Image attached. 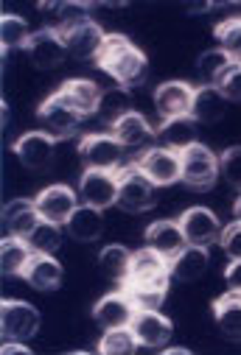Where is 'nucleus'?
Listing matches in <instances>:
<instances>
[{
    "mask_svg": "<svg viewBox=\"0 0 241 355\" xmlns=\"http://www.w3.org/2000/svg\"><path fill=\"white\" fill-rule=\"evenodd\" d=\"M99 64L124 87H138L146 81V73H149V62L146 56L121 34H110L104 40V48H101V56H99Z\"/></svg>",
    "mask_w": 241,
    "mask_h": 355,
    "instance_id": "1",
    "label": "nucleus"
},
{
    "mask_svg": "<svg viewBox=\"0 0 241 355\" xmlns=\"http://www.w3.org/2000/svg\"><path fill=\"white\" fill-rule=\"evenodd\" d=\"M180 162H183V176L180 180L194 188V191H210L216 185V176H219V157L202 146L194 143L185 151H180Z\"/></svg>",
    "mask_w": 241,
    "mask_h": 355,
    "instance_id": "2",
    "label": "nucleus"
},
{
    "mask_svg": "<svg viewBox=\"0 0 241 355\" xmlns=\"http://www.w3.org/2000/svg\"><path fill=\"white\" fill-rule=\"evenodd\" d=\"M154 182L138 168L129 165L124 171H118V207L126 213H146L149 207H154Z\"/></svg>",
    "mask_w": 241,
    "mask_h": 355,
    "instance_id": "3",
    "label": "nucleus"
},
{
    "mask_svg": "<svg viewBox=\"0 0 241 355\" xmlns=\"http://www.w3.org/2000/svg\"><path fill=\"white\" fill-rule=\"evenodd\" d=\"M37 330H40V313L34 305L17 300H6L0 305V333H3V338L26 341L37 336Z\"/></svg>",
    "mask_w": 241,
    "mask_h": 355,
    "instance_id": "4",
    "label": "nucleus"
},
{
    "mask_svg": "<svg viewBox=\"0 0 241 355\" xmlns=\"http://www.w3.org/2000/svg\"><path fill=\"white\" fill-rule=\"evenodd\" d=\"M78 196H82V205H90L99 210L113 207L118 202V173L88 168L85 176L78 180Z\"/></svg>",
    "mask_w": 241,
    "mask_h": 355,
    "instance_id": "5",
    "label": "nucleus"
},
{
    "mask_svg": "<svg viewBox=\"0 0 241 355\" xmlns=\"http://www.w3.org/2000/svg\"><path fill=\"white\" fill-rule=\"evenodd\" d=\"M82 159L88 162V168L96 171H115L124 159V146L115 135H88L78 146Z\"/></svg>",
    "mask_w": 241,
    "mask_h": 355,
    "instance_id": "6",
    "label": "nucleus"
},
{
    "mask_svg": "<svg viewBox=\"0 0 241 355\" xmlns=\"http://www.w3.org/2000/svg\"><path fill=\"white\" fill-rule=\"evenodd\" d=\"M169 277H172V260H166L160 252H154L149 246L140 249V252H132L126 283H160V286H169Z\"/></svg>",
    "mask_w": 241,
    "mask_h": 355,
    "instance_id": "7",
    "label": "nucleus"
},
{
    "mask_svg": "<svg viewBox=\"0 0 241 355\" xmlns=\"http://www.w3.org/2000/svg\"><path fill=\"white\" fill-rule=\"evenodd\" d=\"M62 40H65V48L70 56L76 59H99L101 56V48H104V40L107 34L101 31L99 23L88 20V23H78L67 31H59Z\"/></svg>",
    "mask_w": 241,
    "mask_h": 355,
    "instance_id": "8",
    "label": "nucleus"
},
{
    "mask_svg": "<svg viewBox=\"0 0 241 355\" xmlns=\"http://www.w3.org/2000/svg\"><path fill=\"white\" fill-rule=\"evenodd\" d=\"M138 168L149 176L154 185H172L183 176V162H180V151L172 148H149Z\"/></svg>",
    "mask_w": 241,
    "mask_h": 355,
    "instance_id": "9",
    "label": "nucleus"
},
{
    "mask_svg": "<svg viewBox=\"0 0 241 355\" xmlns=\"http://www.w3.org/2000/svg\"><path fill=\"white\" fill-rule=\"evenodd\" d=\"M194 87L185 81H166L154 90V107L157 112L166 118H180V115H191L194 107Z\"/></svg>",
    "mask_w": 241,
    "mask_h": 355,
    "instance_id": "10",
    "label": "nucleus"
},
{
    "mask_svg": "<svg viewBox=\"0 0 241 355\" xmlns=\"http://www.w3.org/2000/svg\"><path fill=\"white\" fill-rule=\"evenodd\" d=\"M26 51H28L31 64H34V67H42V70L62 64V62H65V56H67L65 40H62V34H59L56 28H42V31L31 34V40H28Z\"/></svg>",
    "mask_w": 241,
    "mask_h": 355,
    "instance_id": "11",
    "label": "nucleus"
},
{
    "mask_svg": "<svg viewBox=\"0 0 241 355\" xmlns=\"http://www.w3.org/2000/svg\"><path fill=\"white\" fill-rule=\"evenodd\" d=\"M129 327L138 344L149 349H163L172 338V322L166 316H160V311H138Z\"/></svg>",
    "mask_w": 241,
    "mask_h": 355,
    "instance_id": "12",
    "label": "nucleus"
},
{
    "mask_svg": "<svg viewBox=\"0 0 241 355\" xmlns=\"http://www.w3.org/2000/svg\"><path fill=\"white\" fill-rule=\"evenodd\" d=\"M37 210H40V216L45 218V221H51V224H67V218L76 213V207H78V199H76V193L70 191V188H65V185H51V188H45L37 199Z\"/></svg>",
    "mask_w": 241,
    "mask_h": 355,
    "instance_id": "13",
    "label": "nucleus"
},
{
    "mask_svg": "<svg viewBox=\"0 0 241 355\" xmlns=\"http://www.w3.org/2000/svg\"><path fill=\"white\" fill-rule=\"evenodd\" d=\"M180 230L191 246H208L219 238V218L208 207H191L180 216Z\"/></svg>",
    "mask_w": 241,
    "mask_h": 355,
    "instance_id": "14",
    "label": "nucleus"
},
{
    "mask_svg": "<svg viewBox=\"0 0 241 355\" xmlns=\"http://www.w3.org/2000/svg\"><path fill=\"white\" fill-rule=\"evenodd\" d=\"M62 96V101L78 115V118H88L93 112H99V101H101V90L99 84L85 81V78H70L62 84V90H56Z\"/></svg>",
    "mask_w": 241,
    "mask_h": 355,
    "instance_id": "15",
    "label": "nucleus"
},
{
    "mask_svg": "<svg viewBox=\"0 0 241 355\" xmlns=\"http://www.w3.org/2000/svg\"><path fill=\"white\" fill-rule=\"evenodd\" d=\"M135 305L129 302L126 291H118V294H107L96 302L93 308V316L96 322L104 327V330H115V327H129L132 319H135Z\"/></svg>",
    "mask_w": 241,
    "mask_h": 355,
    "instance_id": "16",
    "label": "nucleus"
},
{
    "mask_svg": "<svg viewBox=\"0 0 241 355\" xmlns=\"http://www.w3.org/2000/svg\"><path fill=\"white\" fill-rule=\"evenodd\" d=\"M37 115H40V121H42V126H45V132H48L51 137H67V135L78 126V121H82V118H78V115L62 101L59 93H53L51 98H45Z\"/></svg>",
    "mask_w": 241,
    "mask_h": 355,
    "instance_id": "17",
    "label": "nucleus"
},
{
    "mask_svg": "<svg viewBox=\"0 0 241 355\" xmlns=\"http://www.w3.org/2000/svg\"><path fill=\"white\" fill-rule=\"evenodd\" d=\"M15 151L20 157V162L31 171H42L51 165L53 159V137L48 132H26L17 143Z\"/></svg>",
    "mask_w": 241,
    "mask_h": 355,
    "instance_id": "18",
    "label": "nucleus"
},
{
    "mask_svg": "<svg viewBox=\"0 0 241 355\" xmlns=\"http://www.w3.org/2000/svg\"><path fill=\"white\" fill-rule=\"evenodd\" d=\"M146 243H149V249L160 252L166 260H174L188 246V241H185V235L180 230V221H169V218L166 221H154L146 230Z\"/></svg>",
    "mask_w": 241,
    "mask_h": 355,
    "instance_id": "19",
    "label": "nucleus"
},
{
    "mask_svg": "<svg viewBox=\"0 0 241 355\" xmlns=\"http://www.w3.org/2000/svg\"><path fill=\"white\" fill-rule=\"evenodd\" d=\"M42 221L40 210H37V202H28V199H15L6 205L3 210V224L9 230V235H17V238H26L37 230V224Z\"/></svg>",
    "mask_w": 241,
    "mask_h": 355,
    "instance_id": "20",
    "label": "nucleus"
},
{
    "mask_svg": "<svg viewBox=\"0 0 241 355\" xmlns=\"http://www.w3.org/2000/svg\"><path fill=\"white\" fill-rule=\"evenodd\" d=\"M65 230L70 232V238L82 241V243H90V241H96V238L101 235V230H104V216H101L99 207L78 205L76 213L67 218Z\"/></svg>",
    "mask_w": 241,
    "mask_h": 355,
    "instance_id": "21",
    "label": "nucleus"
},
{
    "mask_svg": "<svg viewBox=\"0 0 241 355\" xmlns=\"http://www.w3.org/2000/svg\"><path fill=\"white\" fill-rule=\"evenodd\" d=\"M26 283L34 286L37 291H51L62 283V266L53 260V254H34L31 263L26 266V272H23Z\"/></svg>",
    "mask_w": 241,
    "mask_h": 355,
    "instance_id": "22",
    "label": "nucleus"
},
{
    "mask_svg": "<svg viewBox=\"0 0 241 355\" xmlns=\"http://www.w3.org/2000/svg\"><path fill=\"white\" fill-rule=\"evenodd\" d=\"M160 140L172 151H185L188 146L197 143V118L194 115H180V118H166L160 126Z\"/></svg>",
    "mask_w": 241,
    "mask_h": 355,
    "instance_id": "23",
    "label": "nucleus"
},
{
    "mask_svg": "<svg viewBox=\"0 0 241 355\" xmlns=\"http://www.w3.org/2000/svg\"><path fill=\"white\" fill-rule=\"evenodd\" d=\"M37 252L31 249V243L26 238H17V235H9L3 238V243H0V269H3V275H20L26 272V266L31 263Z\"/></svg>",
    "mask_w": 241,
    "mask_h": 355,
    "instance_id": "24",
    "label": "nucleus"
},
{
    "mask_svg": "<svg viewBox=\"0 0 241 355\" xmlns=\"http://www.w3.org/2000/svg\"><path fill=\"white\" fill-rule=\"evenodd\" d=\"M224 110H227V98L219 93V87H199L194 93V107H191V115L197 118V123H216L224 118Z\"/></svg>",
    "mask_w": 241,
    "mask_h": 355,
    "instance_id": "25",
    "label": "nucleus"
},
{
    "mask_svg": "<svg viewBox=\"0 0 241 355\" xmlns=\"http://www.w3.org/2000/svg\"><path fill=\"white\" fill-rule=\"evenodd\" d=\"M213 316L219 330L230 341H241V294H224L222 300L213 302Z\"/></svg>",
    "mask_w": 241,
    "mask_h": 355,
    "instance_id": "26",
    "label": "nucleus"
},
{
    "mask_svg": "<svg viewBox=\"0 0 241 355\" xmlns=\"http://www.w3.org/2000/svg\"><path fill=\"white\" fill-rule=\"evenodd\" d=\"M208 269V252L205 246H185L174 260H172V275L183 283H191L197 277H202Z\"/></svg>",
    "mask_w": 241,
    "mask_h": 355,
    "instance_id": "27",
    "label": "nucleus"
},
{
    "mask_svg": "<svg viewBox=\"0 0 241 355\" xmlns=\"http://www.w3.org/2000/svg\"><path fill=\"white\" fill-rule=\"evenodd\" d=\"M129 263H132V252L121 243H110L101 249L99 254V269L104 277L115 280V283H126L129 277Z\"/></svg>",
    "mask_w": 241,
    "mask_h": 355,
    "instance_id": "28",
    "label": "nucleus"
},
{
    "mask_svg": "<svg viewBox=\"0 0 241 355\" xmlns=\"http://www.w3.org/2000/svg\"><path fill=\"white\" fill-rule=\"evenodd\" d=\"M113 135L121 140L124 148H138L151 137V126L146 123V118L140 112H129L113 126Z\"/></svg>",
    "mask_w": 241,
    "mask_h": 355,
    "instance_id": "29",
    "label": "nucleus"
},
{
    "mask_svg": "<svg viewBox=\"0 0 241 355\" xmlns=\"http://www.w3.org/2000/svg\"><path fill=\"white\" fill-rule=\"evenodd\" d=\"M166 288L160 283H126V297L135 305V311H160V305L166 302Z\"/></svg>",
    "mask_w": 241,
    "mask_h": 355,
    "instance_id": "30",
    "label": "nucleus"
},
{
    "mask_svg": "<svg viewBox=\"0 0 241 355\" xmlns=\"http://www.w3.org/2000/svg\"><path fill=\"white\" fill-rule=\"evenodd\" d=\"M233 64H235V62H233L222 48H210V51H205V53L199 56V62H197L199 76L205 78L208 87H216V84L227 76V70H230Z\"/></svg>",
    "mask_w": 241,
    "mask_h": 355,
    "instance_id": "31",
    "label": "nucleus"
},
{
    "mask_svg": "<svg viewBox=\"0 0 241 355\" xmlns=\"http://www.w3.org/2000/svg\"><path fill=\"white\" fill-rule=\"evenodd\" d=\"M28 40L31 34H28L26 20L17 15H3V20H0V45H3V53L15 48H26Z\"/></svg>",
    "mask_w": 241,
    "mask_h": 355,
    "instance_id": "32",
    "label": "nucleus"
},
{
    "mask_svg": "<svg viewBox=\"0 0 241 355\" xmlns=\"http://www.w3.org/2000/svg\"><path fill=\"white\" fill-rule=\"evenodd\" d=\"M132 112V98H129V93L126 90H107V93H101V101H99V115L110 123V126H115L124 115H129Z\"/></svg>",
    "mask_w": 241,
    "mask_h": 355,
    "instance_id": "33",
    "label": "nucleus"
},
{
    "mask_svg": "<svg viewBox=\"0 0 241 355\" xmlns=\"http://www.w3.org/2000/svg\"><path fill=\"white\" fill-rule=\"evenodd\" d=\"M138 347L140 344H138L132 327H115V330H104L101 344H99V352H107V355H132Z\"/></svg>",
    "mask_w": 241,
    "mask_h": 355,
    "instance_id": "34",
    "label": "nucleus"
},
{
    "mask_svg": "<svg viewBox=\"0 0 241 355\" xmlns=\"http://www.w3.org/2000/svg\"><path fill=\"white\" fill-rule=\"evenodd\" d=\"M28 243H31V249L40 252V254H53V252L59 249V243H62L59 224H51V221L42 218V221L37 224V230L28 235Z\"/></svg>",
    "mask_w": 241,
    "mask_h": 355,
    "instance_id": "35",
    "label": "nucleus"
},
{
    "mask_svg": "<svg viewBox=\"0 0 241 355\" xmlns=\"http://www.w3.org/2000/svg\"><path fill=\"white\" fill-rule=\"evenodd\" d=\"M216 37L222 42V51L235 62L241 64V17L238 20H224L216 26Z\"/></svg>",
    "mask_w": 241,
    "mask_h": 355,
    "instance_id": "36",
    "label": "nucleus"
},
{
    "mask_svg": "<svg viewBox=\"0 0 241 355\" xmlns=\"http://www.w3.org/2000/svg\"><path fill=\"white\" fill-rule=\"evenodd\" d=\"M219 171L230 188L241 191V146H233L219 157Z\"/></svg>",
    "mask_w": 241,
    "mask_h": 355,
    "instance_id": "37",
    "label": "nucleus"
},
{
    "mask_svg": "<svg viewBox=\"0 0 241 355\" xmlns=\"http://www.w3.org/2000/svg\"><path fill=\"white\" fill-rule=\"evenodd\" d=\"M219 87V93L227 98V101H238L241 104V64H233L227 70V76L216 84Z\"/></svg>",
    "mask_w": 241,
    "mask_h": 355,
    "instance_id": "38",
    "label": "nucleus"
},
{
    "mask_svg": "<svg viewBox=\"0 0 241 355\" xmlns=\"http://www.w3.org/2000/svg\"><path fill=\"white\" fill-rule=\"evenodd\" d=\"M222 246L230 254V260H241V224H230L222 230Z\"/></svg>",
    "mask_w": 241,
    "mask_h": 355,
    "instance_id": "39",
    "label": "nucleus"
},
{
    "mask_svg": "<svg viewBox=\"0 0 241 355\" xmlns=\"http://www.w3.org/2000/svg\"><path fill=\"white\" fill-rule=\"evenodd\" d=\"M224 283L233 294H241V260H230V266L224 269Z\"/></svg>",
    "mask_w": 241,
    "mask_h": 355,
    "instance_id": "40",
    "label": "nucleus"
},
{
    "mask_svg": "<svg viewBox=\"0 0 241 355\" xmlns=\"http://www.w3.org/2000/svg\"><path fill=\"white\" fill-rule=\"evenodd\" d=\"M31 349L23 344V341H12V338H6V344H3V355H28Z\"/></svg>",
    "mask_w": 241,
    "mask_h": 355,
    "instance_id": "41",
    "label": "nucleus"
},
{
    "mask_svg": "<svg viewBox=\"0 0 241 355\" xmlns=\"http://www.w3.org/2000/svg\"><path fill=\"white\" fill-rule=\"evenodd\" d=\"M163 352H166V355H191L188 347H163Z\"/></svg>",
    "mask_w": 241,
    "mask_h": 355,
    "instance_id": "42",
    "label": "nucleus"
},
{
    "mask_svg": "<svg viewBox=\"0 0 241 355\" xmlns=\"http://www.w3.org/2000/svg\"><path fill=\"white\" fill-rule=\"evenodd\" d=\"M233 213H235V221L241 224V196H238V202H235V207H233Z\"/></svg>",
    "mask_w": 241,
    "mask_h": 355,
    "instance_id": "43",
    "label": "nucleus"
}]
</instances>
